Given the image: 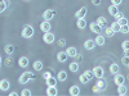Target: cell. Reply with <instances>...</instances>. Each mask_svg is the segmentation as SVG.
<instances>
[{
  "label": "cell",
  "mask_w": 129,
  "mask_h": 96,
  "mask_svg": "<svg viewBox=\"0 0 129 96\" xmlns=\"http://www.w3.org/2000/svg\"><path fill=\"white\" fill-rule=\"evenodd\" d=\"M34 34H35L34 27L30 26V24H26V26H23V28H22L21 36H22L23 38H31L32 36H34Z\"/></svg>",
  "instance_id": "1"
},
{
  "label": "cell",
  "mask_w": 129,
  "mask_h": 96,
  "mask_svg": "<svg viewBox=\"0 0 129 96\" xmlns=\"http://www.w3.org/2000/svg\"><path fill=\"white\" fill-rule=\"evenodd\" d=\"M35 74L34 73H31V72H23L22 74H21V77L18 78V82L21 84H26L30 80H35Z\"/></svg>",
  "instance_id": "2"
},
{
  "label": "cell",
  "mask_w": 129,
  "mask_h": 96,
  "mask_svg": "<svg viewBox=\"0 0 129 96\" xmlns=\"http://www.w3.org/2000/svg\"><path fill=\"white\" fill-rule=\"evenodd\" d=\"M43 41L45 42V44H52L53 41H54V35L52 34V32H44V36H43Z\"/></svg>",
  "instance_id": "3"
},
{
  "label": "cell",
  "mask_w": 129,
  "mask_h": 96,
  "mask_svg": "<svg viewBox=\"0 0 129 96\" xmlns=\"http://www.w3.org/2000/svg\"><path fill=\"white\" fill-rule=\"evenodd\" d=\"M93 74H94V77H97V78H102L103 76H105V70H103V68L102 67H94L93 68Z\"/></svg>",
  "instance_id": "4"
},
{
  "label": "cell",
  "mask_w": 129,
  "mask_h": 96,
  "mask_svg": "<svg viewBox=\"0 0 129 96\" xmlns=\"http://www.w3.org/2000/svg\"><path fill=\"white\" fill-rule=\"evenodd\" d=\"M54 14H56V12L53 9H47L45 12L43 13V18H44V20H52Z\"/></svg>",
  "instance_id": "5"
},
{
  "label": "cell",
  "mask_w": 129,
  "mask_h": 96,
  "mask_svg": "<svg viewBox=\"0 0 129 96\" xmlns=\"http://www.w3.org/2000/svg\"><path fill=\"white\" fill-rule=\"evenodd\" d=\"M114 82H115L116 86L124 84V82H125V76H123V74H119V73H116V74H115V78H114Z\"/></svg>",
  "instance_id": "6"
},
{
  "label": "cell",
  "mask_w": 129,
  "mask_h": 96,
  "mask_svg": "<svg viewBox=\"0 0 129 96\" xmlns=\"http://www.w3.org/2000/svg\"><path fill=\"white\" fill-rule=\"evenodd\" d=\"M89 28H90L92 32H94V34H98V35L102 32V27L97 23V22H92V23L89 24Z\"/></svg>",
  "instance_id": "7"
},
{
  "label": "cell",
  "mask_w": 129,
  "mask_h": 96,
  "mask_svg": "<svg viewBox=\"0 0 129 96\" xmlns=\"http://www.w3.org/2000/svg\"><path fill=\"white\" fill-rule=\"evenodd\" d=\"M87 13H88V9H87V6H83V8H80L76 13H75V17L76 18H85V16H87Z\"/></svg>",
  "instance_id": "8"
},
{
  "label": "cell",
  "mask_w": 129,
  "mask_h": 96,
  "mask_svg": "<svg viewBox=\"0 0 129 96\" xmlns=\"http://www.w3.org/2000/svg\"><path fill=\"white\" fill-rule=\"evenodd\" d=\"M40 30H41L43 32H49V31L52 30V24H50L49 20H44V22H41Z\"/></svg>",
  "instance_id": "9"
},
{
  "label": "cell",
  "mask_w": 129,
  "mask_h": 96,
  "mask_svg": "<svg viewBox=\"0 0 129 96\" xmlns=\"http://www.w3.org/2000/svg\"><path fill=\"white\" fill-rule=\"evenodd\" d=\"M67 54H66V51H59V52H57V60L59 62V63H64L67 60Z\"/></svg>",
  "instance_id": "10"
},
{
  "label": "cell",
  "mask_w": 129,
  "mask_h": 96,
  "mask_svg": "<svg viewBox=\"0 0 129 96\" xmlns=\"http://www.w3.org/2000/svg\"><path fill=\"white\" fill-rule=\"evenodd\" d=\"M9 87H10V83H9L8 80H2L0 81V90L2 91H8Z\"/></svg>",
  "instance_id": "11"
},
{
  "label": "cell",
  "mask_w": 129,
  "mask_h": 96,
  "mask_svg": "<svg viewBox=\"0 0 129 96\" xmlns=\"http://www.w3.org/2000/svg\"><path fill=\"white\" fill-rule=\"evenodd\" d=\"M84 48L87 49V50H93L95 48V42L93 40H87L84 42Z\"/></svg>",
  "instance_id": "12"
},
{
  "label": "cell",
  "mask_w": 129,
  "mask_h": 96,
  "mask_svg": "<svg viewBox=\"0 0 129 96\" xmlns=\"http://www.w3.org/2000/svg\"><path fill=\"white\" fill-rule=\"evenodd\" d=\"M4 51H5V54L12 55L13 52H14V45H12V44H7V45L4 46Z\"/></svg>",
  "instance_id": "13"
},
{
  "label": "cell",
  "mask_w": 129,
  "mask_h": 96,
  "mask_svg": "<svg viewBox=\"0 0 129 96\" xmlns=\"http://www.w3.org/2000/svg\"><path fill=\"white\" fill-rule=\"evenodd\" d=\"M57 94H58V91H57L56 86H48V88H47V95L48 96H56Z\"/></svg>",
  "instance_id": "14"
},
{
  "label": "cell",
  "mask_w": 129,
  "mask_h": 96,
  "mask_svg": "<svg viewBox=\"0 0 129 96\" xmlns=\"http://www.w3.org/2000/svg\"><path fill=\"white\" fill-rule=\"evenodd\" d=\"M97 86L100 87V90L101 91H103V90H106V87H107V83H106V81L105 80H102V78H98V81H97Z\"/></svg>",
  "instance_id": "15"
},
{
  "label": "cell",
  "mask_w": 129,
  "mask_h": 96,
  "mask_svg": "<svg viewBox=\"0 0 129 96\" xmlns=\"http://www.w3.org/2000/svg\"><path fill=\"white\" fill-rule=\"evenodd\" d=\"M18 64H19V67H22V68H26L28 66V59L26 56H21L19 60H18Z\"/></svg>",
  "instance_id": "16"
},
{
  "label": "cell",
  "mask_w": 129,
  "mask_h": 96,
  "mask_svg": "<svg viewBox=\"0 0 129 96\" xmlns=\"http://www.w3.org/2000/svg\"><path fill=\"white\" fill-rule=\"evenodd\" d=\"M69 92H70L71 96H78V95L80 94V88H79L78 86H71L70 90H69Z\"/></svg>",
  "instance_id": "17"
},
{
  "label": "cell",
  "mask_w": 129,
  "mask_h": 96,
  "mask_svg": "<svg viewBox=\"0 0 129 96\" xmlns=\"http://www.w3.org/2000/svg\"><path fill=\"white\" fill-rule=\"evenodd\" d=\"M67 80V73L64 72V70H61V72H58V74H57V81H66Z\"/></svg>",
  "instance_id": "18"
},
{
  "label": "cell",
  "mask_w": 129,
  "mask_h": 96,
  "mask_svg": "<svg viewBox=\"0 0 129 96\" xmlns=\"http://www.w3.org/2000/svg\"><path fill=\"white\" fill-rule=\"evenodd\" d=\"M105 37L102 36V35H98L95 37V40H94V42H95V45H100V46H103L105 45Z\"/></svg>",
  "instance_id": "19"
},
{
  "label": "cell",
  "mask_w": 129,
  "mask_h": 96,
  "mask_svg": "<svg viewBox=\"0 0 129 96\" xmlns=\"http://www.w3.org/2000/svg\"><path fill=\"white\" fill-rule=\"evenodd\" d=\"M66 54H67V56L75 58V55L78 54V51H76V49H75V48H67L66 49Z\"/></svg>",
  "instance_id": "20"
},
{
  "label": "cell",
  "mask_w": 129,
  "mask_h": 96,
  "mask_svg": "<svg viewBox=\"0 0 129 96\" xmlns=\"http://www.w3.org/2000/svg\"><path fill=\"white\" fill-rule=\"evenodd\" d=\"M45 83H47V86H56V84H57V78L50 76L49 78L45 80Z\"/></svg>",
  "instance_id": "21"
},
{
  "label": "cell",
  "mask_w": 129,
  "mask_h": 96,
  "mask_svg": "<svg viewBox=\"0 0 129 96\" xmlns=\"http://www.w3.org/2000/svg\"><path fill=\"white\" fill-rule=\"evenodd\" d=\"M76 26H78V28L84 30V28H85V26H87V22H85V19H84V18H78Z\"/></svg>",
  "instance_id": "22"
},
{
  "label": "cell",
  "mask_w": 129,
  "mask_h": 96,
  "mask_svg": "<svg viewBox=\"0 0 129 96\" xmlns=\"http://www.w3.org/2000/svg\"><path fill=\"white\" fill-rule=\"evenodd\" d=\"M43 62H40V60H36V62H34V64H32V68H34L35 70H41L43 69Z\"/></svg>",
  "instance_id": "23"
},
{
  "label": "cell",
  "mask_w": 129,
  "mask_h": 96,
  "mask_svg": "<svg viewBox=\"0 0 129 96\" xmlns=\"http://www.w3.org/2000/svg\"><path fill=\"white\" fill-rule=\"evenodd\" d=\"M119 70H120V68H119V66H117L116 63H112L111 66H110V72H111L112 74H116V73H119Z\"/></svg>",
  "instance_id": "24"
},
{
  "label": "cell",
  "mask_w": 129,
  "mask_h": 96,
  "mask_svg": "<svg viewBox=\"0 0 129 96\" xmlns=\"http://www.w3.org/2000/svg\"><path fill=\"white\" fill-rule=\"evenodd\" d=\"M69 69L71 72H78L79 70V63L78 62H72L70 66H69Z\"/></svg>",
  "instance_id": "25"
},
{
  "label": "cell",
  "mask_w": 129,
  "mask_h": 96,
  "mask_svg": "<svg viewBox=\"0 0 129 96\" xmlns=\"http://www.w3.org/2000/svg\"><path fill=\"white\" fill-rule=\"evenodd\" d=\"M126 92H128L126 86H124V84H120V86H117V94H119V95H126Z\"/></svg>",
  "instance_id": "26"
},
{
  "label": "cell",
  "mask_w": 129,
  "mask_h": 96,
  "mask_svg": "<svg viewBox=\"0 0 129 96\" xmlns=\"http://www.w3.org/2000/svg\"><path fill=\"white\" fill-rule=\"evenodd\" d=\"M97 23H98L101 27H106V24H107V19L105 18V17H98L97 18V20H95Z\"/></svg>",
  "instance_id": "27"
},
{
  "label": "cell",
  "mask_w": 129,
  "mask_h": 96,
  "mask_svg": "<svg viewBox=\"0 0 129 96\" xmlns=\"http://www.w3.org/2000/svg\"><path fill=\"white\" fill-rule=\"evenodd\" d=\"M105 35H106L107 37H112V36L115 35V31H114L111 27H106V28H105Z\"/></svg>",
  "instance_id": "28"
},
{
  "label": "cell",
  "mask_w": 129,
  "mask_h": 96,
  "mask_svg": "<svg viewBox=\"0 0 129 96\" xmlns=\"http://www.w3.org/2000/svg\"><path fill=\"white\" fill-rule=\"evenodd\" d=\"M107 10H109V13H110L112 17H114V16L117 13V6H116V5H110Z\"/></svg>",
  "instance_id": "29"
},
{
  "label": "cell",
  "mask_w": 129,
  "mask_h": 96,
  "mask_svg": "<svg viewBox=\"0 0 129 96\" xmlns=\"http://www.w3.org/2000/svg\"><path fill=\"white\" fill-rule=\"evenodd\" d=\"M119 32H121V34H124V35L129 34V24H124V26H120V31H119Z\"/></svg>",
  "instance_id": "30"
},
{
  "label": "cell",
  "mask_w": 129,
  "mask_h": 96,
  "mask_svg": "<svg viewBox=\"0 0 129 96\" xmlns=\"http://www.w3.org/2000/svg\"><path fill=\"white\" fill-rule=\"evenodd\" d=\"M83 74H84V76L87 77L89 81H90V80H93V77H94V74H93V72H92V70H85Z\"/></svg>",
  "instance_id": "31"
},
{
  "label": "cell",
  "mask_w": 129,
  "mask_h": 96,
  "mask_svg": "<svg viewBox=\"0 0 129 96\" xmlns=\"http://www.w3.org/2000/svg\"><path fill=\"white\" fill-rule=\"evenodd\" d=\"M8 8V5H7V3L4 2V0H0V13H3L4 10Z\"/></svg>",
  "instance_id": "32"
},
{
  "label": "cell",
  "mask_w": 129,
  "mask_h": 96,
  "mask_svg": "<svg viewBox=\"0 0 129 96\" xmlns=\"http://www.w3.org/2000/svg\"><path fill=\"white\" fill-rule=\"evenodd\" d=\"M110 27H111V28H112L115 32H119V31H120V24L117 23V22H114V23H112Z\"/></svg>",
  "instance_id": "33"
},
{
  "label": "cell",
  "mask_w": 129,
  "mask_h": 96,
  "mask_svg": "<svg viewBox=\"0 0 129 96\" xmlns=\"http://www.w3.org/2000/svg\"><path fill=\"white\" fill-rule=\"evenodd\" d=\"M116 22L119 23L120 26H124V24H128V19H126L125 17H123V18H120V19H117Z\"/></svg>",
  "instance_id": "34"
},
{
  "label": "cell",
  "mask_w": 129,
  "mask_h": 96,
  "mask_svg": "<svg viewBox=\"0 0 129 96\" xmlns=\"http://www.w3.org/2000/svg\"><path fill=\"white\" fill-rule=\"evenodd\" d=\"M121 64L123 66H128L129 64V56H123L121 58Z\"/></svg>",
  "instance_id": "35"
},
{
  "label": "cell",
  "mask_w": 129,
  "mask_h": 96,
  "mask_svg": "<svg viewBox=\"0 0 129 96\" xmlns=\"http://www.w3.org/2000/svg\"><path fill=\"white\" fill-rule=\"evenodd\" d=\"M123 17H124V13H123V12H119V10H117V13L114 16V18H115L116 20H117V19H120V18H123Z\"/></svg>",
  "instance_id": "36"
},
{
  "label": "cell",
  "mask_w": 129,
  "mask_h": 96,
  "mask_svg": "<svg viewBox=\"0 0 129 96\" xmlns=\"http://www.w3.org/2000/svg\"><path fill=\"white\" fill-rule=\"evenodd\" d=\"M57 44H58V46L63 48L64 45H66V40H64V38H59V40L57 41Z\"/></svg>",
  "instance_id": "37"
},
{
  "label": "cell",
  "mask_w": 129,
  "mask_h": 96,
  "mask_svg": "<svg viewBox=\"0 0 129 96\" xmlns=\"http://www.w3.org/2000/svg\"><path fill=\"white\" fill-rule=\"evenodd\" d=\"M5 64H7L8 67H10V66H13V59L10 58V56H8V58L5 59Z\"/></svg>",
  "instance_id": "38"
},
{
  "label": "cell",
  "mask_w": 129,
  "mask_h": 96,
  "mask_svg": "<svg viewBox=\"0 0 129 96\" xmlns=\"http://www.w3.org/2000/svg\"><path fill=\"white\" fill-rule=\"evenodd\" d=\"M79 80H80V82H83V83H88V82H89V80L85 77L84 74H81V76L79 77Z\"/></svg>",
  "instance_id": "39"
},
{
  "label": "cell",
  "mask_w": 129,
  "mask_h": 96,
  "mask_svg": "<svg viewBox=\"0 0 129 96\" xmlns=\"http://www.w3.org/2000/svg\"><path fill=\"white\" fill-rule=\"evenodd\" d=\"M121 48H123V50H124V49H129V40H125V41H123Z\"/></svg>",
  "instance_id": "40"
},
{
  "label": "cell",
  "mask_w": 129,
  "mask_h": 96,
  "mask_svg": "<svg viewBox=\"0 0 129 96\" xmlns=\"http://www.w3.org/2000/svg\"><path fill=\"white\" fill-rule=\"evenodd\" d=\"M21 95H22V96H30V95H31V91L27 90V88H25L22 92H21Z\"/></svg>",
  "instance_id": "41"
},
{
  "label": "cell",
  "mask_w": 129,
  "mask_h": 96,
  "mask_svg": "<svg viewBox=\"0 0 129 96\" xmlns=\"http://www.w3.org/2000/svg\"><path fill=\"white\" fill-rule=\"evenodd\" d=\"M52 76V73L48 70V72H44V73H43V78H44V80H47V78H49Z\"/></svg>",
  "instance_id": "42"
},
{
  "label": "cell",
  "mask_w": 129,
  "mask_h": 96,
  "mask_svg": "<svg viewBox=\"0 0 129 96\" xmlns=\"http://www.w3.org/2000/svg\"><path fill=\"white\" fill-rule=\"evenodd\" d=\"M121 2H123V0H111L112 5H116V6H119V5L121 4Z\"/></svg>",
  "instance_id": "43"
},
{
  "label": "cell",
  "mask_w": 129,
  "mask_h": 96,
  "mask_svg": "<svg viewBox=\"0 0 129 96\" xmlns=\"http://www.w3.org/2000/svg\"><path fill=\"white\" fill-rule=\"evenodd\" d=\"M75 58H76V60H78V63H79V62L83 60V54H79V52H78V54L75 55Z\"/></svg>",
  "instance_id": "44"
},
{
  "label": "cell",
  "mask_w": 129,
  "mask_h": 96,
  "mask_svg": "<svg viewBox=\"0 0 129 96\" xmlns=\"http://www.w3.org/2000/svg\"><path fill=\"white\" fill-rule=\"evenodd\" d=\"M92 90H93V92H100V91H101V90H100V87L97 86V84H94V86L92 87Z\"/></svg>",
  "instance_id": "45"
},
{
  "label": "cell",
  "mask_w": 129,
  "mask_h": 96,
  "mask_svg": "<svg viewBox=\"0 0 129 96\" xmlns=\"http://www.w3.org/2000/svg\"><path fill=\"white\" fill-rule=\"evenodd\" d=\"M92 4L93 5H100L101 4V0H92Z\"/></svg>",
  "instance_id": "46"
},
{
  "label": "cell",
  "mask_w": 129,
  "mask_h": 96,
  "mask_svg": "<svg viewBox=\"0 0 129 96\" xmlns=\"http://www.w3.org/2000/svg\"><path fill=\"white\" fill-rule=\"evenodd\" d=\"M124 56H129V49H124Z\"/></svg>",
  "instance_id": "47"
},
{
  "label": "cell",
  "mask_w": 129,
  "mask_h": 96,
  "mask_svg": "<svg viewBox=\"0 0 129 96\" xmlns=\"http://www.w3.org/2000/svg\"><path fill=\"white\" fill-rule=\"evenodd\" d=\"M9 96H18V94H17V92H10Z\"/></svg>",
  "instance_id": "48"
},
{
  "label": "cell",
  "mask_w": 129,
  "mask_h": 96,
  "mask_svg": "<svg viewBox=\"0 0 129 96\" xmlns=\"http://www.w3.org/2000/svg\"><path fill=\"white\" fill-rule=\"evenodd\" d=\"M2 62H3V60H2V56H0V67H2Z\"/></svg>",
  "instance_id": "49"
},
{
  "label": "cell",
  "mask_w": 129,
  "mask_h": 96,
  "mask_svg": "<svg viewBox=\"0 0 129 96\" xmlns=\"http://www.w3.org/2000/svg\"><path fill=\"white\" fill-rule=\"evenodd\" d=\"M126 67H128V68H129V64H128V66H126Z\"/></svg>",
  "instance_id": "50"
},
{
  "label": "cell",
  "mask_w": 129,
  "mask_h": 96,
  "mask_svg": "<svg viewBox=\"0 0 129 96\" xmlns=\"http://www.w3.org/2000/svg\"><path fill=\"white\" fill-rule=\"evenodd\" d=\"M26 2H28V0H26Z\"/></svg>",
  "instance_id": "51"
}]
</instances>
